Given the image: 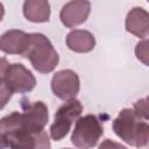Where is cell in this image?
<instances>
[{
    "instance_id": "obj_1",
    "label": "cell",
    "mask_w": 149,
    "mask_h": 149,
    "mask_svg": "<svg viewBox=\"0 0 149 149\" xmlns=\"http://www.w3.org/2000/svg\"><path fill=\"white\" fill-rule=\"evenodd\" d=\"M0 135L6 147L10 148H50L48 134L42 130L31 133L22 120L20 112H13L0 120Z\"/></svg>"
},
{
    "instance_id": "obj_2",
    "label": "cell",
    "mask_w": 149,
    "mask_h": 149,
    "mask_svg": "<svg viewBox=\"0 0 149 149\" xmlns=\"http://www.w3.org/2000/svg\"><path fill=\"white\" fill-rule=\"evenodd\" d=\"M113 130L118 137L134 147H144L149 140V125L133 108H123L113 121Z\"/></svg>"
},
{
    "instance_id": "obj_3",
    "label": "cell",
    "mask_w": 149,
    "mask_h": 149,
    "mask_svg": "<svg viewBox=\"0 0 149 149\" xmlns=\"http://www.w3.org/2000/svg\"><path fill=\"white\" fill-rule=\"evenodd\" d=\"M28 58L33 68L41 73H49L55 70L59 57L50 40L40 33L28 34V44L22 55Z\"/></svg>"
},
{
    "instance_id": "obj_4",
    "label": "cell",
    "mask_w": 149,
    "mask_h": 149,
    "mask_svg": "<svg viewBox=\"0 0 149 149\" xmlns=\"http://www.w3.org/2000/svg\"><path fill=\"white\" fill-rule=\"evenodd\" d=\"M104 134V127L100 120L93 115L87 114L79 116L71 135V142L77 148H92L97 146L98 141Z\"/></svg>"
},
{
    "instance_id": "obj_5",
    "label": "cell",
    "mask_w": 149,
    "mask_h": 149,
    "mask_svg": "<svg viewBox=\"0 0 149 149\" xmlns=\"http://www.w3.org/2000/svg\"><path fill=\"white\" fill-rule=\"evenodd\" d=\"M83 106L79 100H66L56 112L55 120L50 126V136L55 141H61L71 129L72 123L80 116Z\"/></svg>"
},
{
    "instance_id": "obj_6",
    "label": "cell",
    "mask_w": 149,
    "mask_h": 149,
    "mask_svg": "<svg viewBox=\"0 0 149 149\" xmlns=\"http://www.w3.org/2000/svg\"><path fill=\"white\" fill-rule=\"evenodd\" d=\"M80 88V80L78 74L70 70H61L56 72L51 79V90L52 93L61 100H71L74 99Z\"/></svg>"
},
{
    "instance_id": "obj_7",
    "label": "cell",
    "mask_w": 149,
    "mask_h": 149,
    "mask_svg": "<svg viewBox=\"0 0 149 149\" xmlns=\"http://www.w3.org/2000/svg\"><path fill=\"white\" fill-rule=\"evenodd\" d=\"M5 83L15 93L30 92L35 85L36 79L34 74L22 64L13 63L9 64L5 74Z\"/></svg>"
},
{
    "instance_id": "obj_8",
    "label": "cell",
    "mask_w": 149,
    "mask_h": 149,
    "mask_svg": "<svg viewBox=\"0 0 149 149\" xmlns=\"http://www.w3.org/2000/svg\"><path fill=\"white\" fill-rule=\"evenodd\" d=\"M90 12L91 2L88 0H71L62 7L59 19L65 27L74 28L87 20Z\"/></svg>"
},
{
    "instance_id": "obj_9",
    "label": "cell",
    "mask_w": 149,
    "mask_h": 149,
    "mask_svg": "<svg viewBox=\"0 0 149 149\" xmlns=\"http://www.w3.org/2000/svg\"><path fill=\"white\" fill-rule=\"evenodd\" d=\"M21 114L24 126L31 133H40L44 130V126L49 120L48 107L43 101H34L23 105V112Z\"/></svg>"
},
{
    "instance_id": "obj_10",
    "label": "cell",
    "mask_w": 149,
    "mask_h": 149,
    "mask_svg": "<svg viewBox=\"0 0 149 149\" xmlns=\"http://www.w3.org/2000/svg\"><path fill=\"white\" fill-rule=\"evenodd\" d=\"M28 44V34L23 30H7L0 36V50L9 55H23Z\"/></svg>"
},
{
    "instance_id": "obj_11",
    "label": "cell",
    "mask_w": 149,
    "mask_h": 149,
    "mask_svg": "<svg viewBox=\"0 0 149 149\" xmlns=\"http://www.w3.org/2000/svg\"><path fill=\"white\" fill-rule=\"evenodd\" d=\"M126 30L140 38H147L149 34V14L142 7H134L126 17Z\"/></svg>"
},
{
    "instance_id": "obj_12",
    "label": "cell",
    "mask_w": 149,
    "mask_h": 149,
    "mask_svg": "<svg viewBox=\"0 0 149 149\" xmlns=\"http://www.w3.org/2000/svg\"><path fill=\"white\" fill-rule=\"evenodd\" d=\"M66 45L70 50L79 54L90 52L94 49L95 38L92 33L84 29L71 30L66 36Z\"/></svg>"
},
{
    "instance_id": "obj_13",
    "label": "cell",
    "mask_w": 149,
    "mask_h": 149,
    "mask_svg": "<svg viewBox=\"0 0 149 149\" xmlns=\"http://www.w3.org/2000/svg\"><path fill=\"white\" fill-rule=\"evenodd\" d=\"M24 17L35 23L48 22L50 17V5L48 0H24Z\"/></svg>"
},
{
    "instance_id": "obj_14",
    "label": "cell",
    "mask_w": 149,
    "mask_h": 149,
    "mask_svg": "<svg viewBox=\"0 0 149 149\" xmlns=\"http://www.w3.org/2000/svg\"><path fill=\"white\" fill-rule=\"evenodd\" d=\"M135 55L144 65H148V57L149 56H148V40L147 38H144L143 41H141L136 44Z\"/></svg>"
},
{
    "instance_id": "obj_15",
    "label": "cell",
    "mask_w": 149,
    "mask_h": 149,
    "mask_svg": "<svg viewBox=\"0 0 149 149\" xmlns=\"http://www.w3.org/2000/svg\"><path fill=\"white\" fill-rule=\"evenodd\" d=\"M12 90L6 85L5 81L0 83V109H2L6 104L9 101V99L12 98Z\"/></svg>"
},
{
    "instance_id": "obj_16",
    "label": "cell",
    "mask_w": 149,
    "mask_h": 149,
    "mask_svg": "<svg viewBox=\"0 0 149 149\" xmlns=\"http://www.w3.org/2000/svg\"><path fill=\"white\" fill-rule=\"evenodd\" d=\"M133 109L135 111V113H136L139 116H141V118L148 120V99H147V98L136 101Z\"/></svg>"
},
{
    "instance_id": "obj_17",
    "label": "cell",
    "mask_w": 149,
    "mask_h": 149,
    "mask_svg": "<svg viewBox=\"0 0 149 149\" xmlns=\"http://www.w3.org/2000/svg\"><path fill=\"white\" fill-rule=\"evenodd\" d=\"M8 65H9L8 61L5 57H0V83L5 81V74H6Z\"/></svg>"
},
{
    "instance_id": "obj_18",
    "label": "cell",
    "mask_w": 149,
    "mask_h": 149,
    "mask_svg": "<svg viewBox=\"0 0 149 149\" xmlns=\"http://www.w3.org/2000/svg\"><path fill=\"white\" fill-rule=\"evenodd\" d=\"M3 14H5V8H3V5L0 2V21L2 20V17H3Z\"/></svg>"
},
{
    "instance_id": "obj_19",
    "label": "cell",
    "mask_w": 149,
    "mask_h": 149,
    "mask_svg": "<svg viewBox=\"0 0 149 149\" xmlns=\"http://www.w3.org/2000/svg\"><path fill=\"white\" fill-rule=\"evenodd\" d=\"M6 146H5V142H3V140H2V137H1V135H0V148H5Z\"/></svg>"
}]
</instances>
